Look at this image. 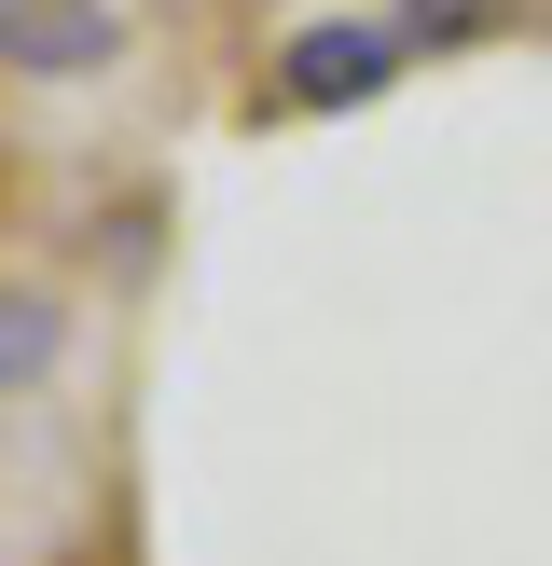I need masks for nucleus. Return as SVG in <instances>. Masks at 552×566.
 Segmentation results:
<instances>
[{
    "instance_id": "1",
    "label": "nucleus",
    "mask_w": 552,
    "mask_h": 566,
    "mask_svg": "<svg viewBox=\"0 0 552 566\" xmlns=\"http://www.w3.org/2000/svg\"><path fill=\"white\" fill-rule=\"evenodd\" d=\"M386 70H401V28H346L331 14V28H304V42L276 55V97L290 111H359Z\"/></svg>"
},
{
    "instance_id": "3",
    "label": "nucleus",
    "mask_w": 552,
    "mask_h": 566,
    "mask_svg": "<svg viewBox=\"0 0 552 566\" xmlns=\"http://www.w3.org/2000/svg\"><path fill=\"white\" fill-rule=\"evenodd\" d=\"M55 359H70V304H42V291H0V401H14V387H42Z\"/></svg>"
},
{
    "instance_id": "2",
    "label": "nucleus",
    "mask_w": 552,
    "mask_h": 566,
    "mask_svg": "<svg viewBox=\"0 0 552 566\" xmlns=\"http://www.w3.org/2000/svg\"><path fill=\"white\" fill-rule=\"evenodd\" d=\"M110 0H0V70H42V83H70V70H110Z\"/></svg>"
},
{
    "instance_id": "4",
    "label": "nucleus",
    "mask_w": 552,
    "mask_h": 566,
    "mask_svg": "<svg viewBox=\"0 0 552 566\" xmlns=\"http://www.w3.org/2000/svg\"><path fill=\"white\" fill-rule=\"evenodd\" d=\"M469 14H484V0H414V28H469Z\"/></svg>"
}]
</instances>
